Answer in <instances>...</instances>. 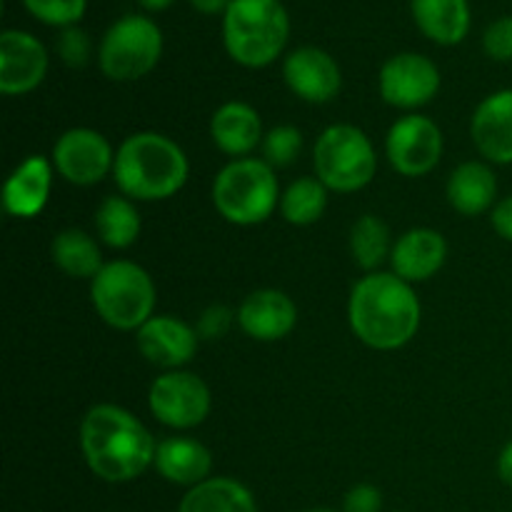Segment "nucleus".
I'll use <instances>...</instances> for the list:
<instances>
[{"label":"nucleus","mask_w":512,"mask_h":512,"mask_svg":"<svg viewBox=\"0 0 512 512\" xmlns=\"http://www.w3.org/2000/svg\"><path fill=\"white\" fill-rule=\"evenodd\" d=\"M80 450L100 480L130 483L155 463L158 443L130 410L100 403L93 405L80 423Z\"/></svg>","instance_id":"obj_1"},{"label":"nucleus","mask_w":512,"mask_h":512,"mask_svg":"<svg viewBox=\"0 0 512 512\" xmlns=\"http://www.w3.org/2000/svg\"><path fill=\"white\" fill-rule=\"evenodd\" d=\"M420 300L395 273H368L353 285L348 320L355 338L373 350H398L420 328Z\"/></svg>","instance_id":"obj_2"},{"label":"nucleus","mask_w":512,"mask_h":512,"mask_svg":"<svg viewBox=\"0 0 512 512\" xmlns=\"http://www.w3.org/2000/svg\"><path fill=\"white\" fill-rule=\"evenodd\" d=\"M190 163L173 138L155 130L133 133L115 150L113 178L120 193L130 200L173 198L188 183Z\"/></svg>","instance_id":"obj_3"},{"label":"nucleus","mask_w":512,"mask_h":512,"mask_svg":"<svg viewBox=\"0 0 512 512\" xmlns=\"http://www.w3.org/2000/svg\"><path fill=\"white\" fill-rule=\"evenodd\" d=\"M290 38L288 10L280 0H233L223 15V43L243 68L275 63Z\"/></svg>","instance_id":"obj_4"},{"label":"nucleus","mask_w":512,"mask_h":512,"mask_svg":"<svg viewBox=\"0 0 512 512\" xmlns=\"http://www.w3.org/2000/svg\"><path fill=\"white\" fill-rule=\"evenodd\" d=\"M213 205L233 225L265 223L280 208L275 168L258 158H238L225 165L213 180Z\"/></svg>","instance_id":"obj_5"},{"label":"nucleus","mask_w":512,"mask_h":512,"mask_svg":"<svg viewBox=\"0 0 512 512\" xmlns=\"http://www.w3.org/2000/svg\"><path fill=\"white\" fill-rule=\"evenodd\" d=\"M90 300L103 323L138 333L155 310V283L133 260H113L90 280Z\"/></svg>","instance_id":"obj_6"},{"label":"nucleus","mask_w":512,"mask_h":512,"mask_svg":"<svg viewBox=\"0 0 512 512\" xmlns=\"http://www.w3.org/2000/svg\"><path fill=\"white\" fill-rule=\"evenodd\" d=\"M315 178L335 193H358L378 170L373 143L360 128L338 123L325 128L313 145Z\"/></svg>","instance_id":"obj_7"},{"label":"nucleus","mask_w":512,"mask_h":512,"mask_svg":"<svg viewBox=\"0 0 512 512\" xmlns=\"http://www.w3.org/2000/svg\"><path fill=\"white\" fill-rule=\"evenodd\" d=\"M163 55V33L145 15H125L105 30L100 40L98 63L105 78L133 83L145 78Z\"/></svg>","instance_id":"obj_8"},{"label":"nucleus","mask_w":512,"mask_h":512,"mask_svg":"<svg viewBox=\"0 0 512 512\" xmlns=\"http://www.w3.org/2000/svg\"><path fill=\"white\" fill-rule=\"evenodd\" d=\"M210 388L188 370H168L153 380L148 408L158 423L173 430H190L205 423L210 413Z\"/></svg>","instance_id":"obj_9"},{"label":"nucleus","mask_w":512,"mask_h":512,"mask_svg":"<svg viewBox=\"0 0 512 512\" xmlns=\"http://www.w3.org/2000/svg\"><path fill=\"white\" fill-rule=\"evenodd\" d=\"M443 130L425 115L410 113L395 120L385 138V155L395 173L420 178L435 170L443 158Z\"/></svg>","instance_id":"obj_10"},{"label":"nucleus","mask_w":512,"mask_h":512,"mask_svg":"<svg viewBox=\"0 0 512 512\" xmlns=\"http://www.w3.org/2000/svg\"><path fill=\"white\" fill-rule=\"evenodd\" d=\"M50 160H53L55 173H60L65 183L88 188L113 173L115 150L98 130L70 128L55 140Z\"/></svg>","instance_id":"obj_11"},{"label":"nucleus","mask_w":512,"mask_h":512,"mask_svg":"<svg viewBox=\"0 0 512 512\" xmlns=\"http://www.w3.org/2000/svg\"><path fill=\"white\" fill-rule=\"evenodd\" d=\"M380 95L400 110H418L428 105L440 90V70L420 53H398L380 68Z\"/></svg>","instance_id":"obj_12"},{"label":"nucleus","mask_w":512,"mask_h":512,"mask_svg":"<svg viewBox=\"0 0 512 512\" xmlns=\"http://www.w3.org/2000/svg\"><path fill=\"white\" fill-rule=\"evenodd\" d=\"M283 78L290 93L313 105L330 103L343 88L340 65L333 55L315 45H303L285 58Z\"/></svg>","instance_id":"obj_13"},{"label":"nucleus","mask_w":512,"mask_h":512,"mask_svg":"<svg viewBox=\"0 0 512 512\" xmlns=\"http://www.w3.org/2000/svg\"><path fill=\"white\" fill-rule=\"evenodd\" d=\"M48 73V50L25 30L0 35V93L25 95L38 88Z\"/></svg>","instance_id":"obj_14"},{"label":"nucleus","mask_w":512,"mask_h":512,"mask_svg":"<svg viewBox=\"0 0 512 512\" xmlns=\"http://www.w3.org/2000/svg\"><path fill=\"white\" fill-rule=\"evenodd\" d=\"M135 338L140 353L165 370H183L195 358L200 343L198 330L175 315H153Z\"/></svg>","instance_id":"obj_15"},{"label":"nucleus","mask_w":512,"mask_h":512,"mask_svg":"<svg viewBox=\"0 0 512 512\" xmlns=\"http://www.w3.org/2000/svg\"><path fill=\"white\" fill-rule=\"evenodd\" d=\"M238 323L245 335L260 343H275L293 333L298 308L283 290L263 288L250 293L238 308Z\"/></svg>","instance_id":"obj_16"},{"label":"nucleus","mask_w":512,"mask_h":512,"mask_svg":"<svg viewBox=\"0 0 512 512\" xmlns=\"http://www.w3.org/2000/svg\"><path fill=\"white\" fill-rule=\"evenodd\" d=\"M470 135L485 160L498 165L512 163V88L490 93L475 108Z\"/></svg>","instance_id":"obj_17"},{"label":"nucleus","mask_w":512,"mask_h":512,"mask_svg":"<svg viewBox=\"0 0 512 512\" xmlns=\"http://www.w3.org/2000/svg\"><path fill=\"white\" fill-rule=\"evenodd\" d=\"M448 258V243L443 233L433 228H413L400 235L390 253V265L405 283H423L430 280Z\"/></svg>","instance_id":"obj_18"},{"label":"nucleus","mask_w":512,"mask_h":512,"mask_svg":"<svg viewBox=\"0 0 512 512\" xmlns=\"http://www.w3.org/2000/svg\"><path fill=\"white\" fill-rule=\"evenodd\" d=\"M53 160L43 155H28L18 168L10 173L3 188L5 213L13 218H35L48 205L53 188Z\"/></svg>","instance_id":"obj_19"},{"label":"nucleus","mask_w":512,"mask_h":512,"mask_svg":"<svg viewBox=\"0 0 512 512\" xmlns=\"http://www.w3.org/2000/svg\"><path fill=\"white\" fill-rule=\"evenodd\" d=\"M210 138L225 155L248 158L258 145H263V120L253 105L243 100H228L210 118Z\"/></svg>","instance_id":"obj_20"},{"label":"nucleus","mask_w":512,"mask_h":512,"mask_svg":"<svg viewBox=\"0 0 512 512\" xmlns=\"http://www.w3.org/2000/svg\"><path fill=\"white\" fill-rule=\"evenodd\" d=\"M153 468L168 483L183 485L190 490L210 478L213 455L203 443L193 438H165L155 450Z\"/></svg>","instance_id":"obj_21"},{"label":"nucleus","mask_w":512,"mask_h":512,"mask_svg":"<svg viewBox=\"0 0 512 512\" xmlns=\"http://www.w3.org/2000/svg\"><path fill=\"white\" fill-rule=\"evenodd\" d=\"M445 193H448V203L453 205L455 213L475 218V215L493 210L498 203V178L488 163L468 160L450 173Z\"/></svg>","instance_id":"obj_22"},{"label":"nucleus","mask_w":512,"mask_h":512,"mask_svg":"<svg viewBox=\"0 0 512 512\" xmlns=\"http://www.w3.org/2000/svg\"><path fill=\"white\" fill-rule=\"evenodd\" d=\"M413 20L425 38L438 45H458L470 33L468 0H413Z\"/></svg>","instance_id":"obj_23"},{"label":"nucleus","mask_w":512,"mask_h":512,"mask_svg":"<svg viewBox=\"0 0 512 512\" xmlns=\"http://www.w3.org/2000/svg\"><path fill=\"white\" fill-rule=\"evenodd\" d=\"M178 512H258V503L238 480L208 478L185 493Z\"/></svg>","instance_id":"obj_24"},{"label":"nucleus","mask_w":512,"mask_h":512,"mask_svg":"<svg viewBox=\"0 0 512 512\" xmlns=\"http://www.w3.org/2000/svg\"><path fill=\"white\" fill-rule=\"evenodd\" d=\"M50 255H53V263L58 265L68 278L78 280H93L105 265L103 250H100L98 240L75 228L63 230V233L55 235L53 245H50Z\"/></svg>","instance_id":"obj_25"},{"label":"nucleus","mask_w":512,"mask_h":512,"mask_svg":"<svg viewBox=\"0 0 512 512\" xmlns=\"http://www.w3.org/2000/svg\"><path fill=\"white\" fill-rule=\"evenodd\" d=\"M95 228L108 248L125 250L138 240L143 223L133 200L125 195H108L95 213Z\"/></svg>","instance_id":"obj_26"},{"label":"nucleus","mask_w":512,"mask_h":512,"mask_svg":"<svg viewBox=\"0 0 512 512\" xmlns=\"http://www.w3.org/2000/svg\"><path fill=\"white\" fill-rule=\"evenodd\" d=\"M395 240L390 238V228L378 215H360L350 228V255L355 265L368 273H378L380 265L390 260Z\"/></svg>","instance_id":"obj_27"},{"label":"nucleus","mask_w":512,"mask_h":512,"mask_svg":"<svg viewBox=\"0 0 512 512\" xmlns=\"http://www.w3.org/2000/svg\"><path fill=\"white\" fill-rule=\"evenodd\" d=\"M328 208V188L315 175L293 180L280 195V213L290 225H313L323 218Z\"/></svg>","instance_id":"obj_28"},{"label":"nucleus","mask_w":512,"mask_h":512,"mask_svg":"<svg viewBox=\"0 0 512 512\" xmlns=\"http://www.w3.org/2000/svg\"><path fill=\"white\" fill-rule=\"evenodd\" d=\"M303 148V133L295 125H275L263 138V155L270 168H288Z\"/></svg>","instance_id":"obj_29"},{"label":"nucleus","mask_w":512,"mask_h":512,"mask_svg":"<svg viewBox=\"0 0 512 512\" xmlns=\"http://www.w3.org/2000/svg\"><path fill=\"white\" fill-rule=\"evenodd\" d=\"M23 5L35 20L63 30L78 25L88 8V0H23Z\"/></svg>","instance_id":"obj_30"},{"label":"nucleus","mask_w":512,"mask_h":512,"mask_svg":"<svg viewBox=\"0 0 512 512\" xmlns=\"http://www.w3.org/2000/svg\"><path fill=\"white\" fill-rule=\"evenodd\" d=\"M55 50H58L60 60L70 68H85L93 55V43H90L88 33L80 30L78 25H70V28L60 30L58 40H55Z\"/></svg>","instance_id":"obj_31"},{"label":"nucleus","mask_w":512,"mask_h":512,"mask_svg":"<svg viewBox=\"0 0 512 512\" xmlns=\"http://www.w3.org/2000/svg\"><path fill=\"white\" fill-rule=\"evenodd\" d=\"M483 50L498 63L512 60V15L493 20L483 33Z\"/></svg>","instance_id":"obj_32"},{"label":"nucleus","mask_w":512,"mask_h":512,"mask_svg":"<svg viewBox=\"0 0 512 512\" xmlns=\"http://www.w3.org/2000/svg\"><path fill=\"white\" fill-rule=\"evenodd\" d=\"M233 318H238V315H233V310H230L228 305H208V308L200 313L195 330H198L200 340H220L228 335Z\"/></svg>","instance_id":"obj_33"},{"label":"nucleus","mask_w":512,"mask_h":512,"mask_svg":"<svg viewBox=\"0 0 512 512\" xmlns=\"http://www.w3.org/2000/svg\"><path fill=\"white\" fill-rule=\"evenodd\" d=\"M383 510V493L375 485L360 483L345 493L343 512H380Z\"/></svg>","instance_id":"obj_34"},{"label":"nucleus","mask_w":512,"mask_h":512,"mask_svg":"<svg viewBox=\"0 0 512 512\" xmlns=\"http://www.w3.org/2000/svg\"><path fill=\"white\" fill-rule=\"evenodd\" d=\"M490 223L500 238L512 243V195L495 203V208L490 210Z\"/></svg>","instance_id":"obj_35"},{"label":"nucleus","mask_w":512,"mask_h":512,"mask_svg":"<svg viewBox=\"0 0 512 512\" xmlns=\"http://www.w3.org/2000/svg\"><path fill=\"white\" fill-rule=\"evenodd\" d=\"M230 3H233V0H190V5L203 15H220V13L225 15V10L230 8Z\"/></svg>","instance_id":"obj_36"},{"label":"nucleus","mask_w":512,"mask_h":512,"mask_svg":"<svg viewBox=\"0 0 512 512\" xmlns=\"http://www.w3.org/2000/svg\"><path fill=\"white\" fill-rule=\"evenodd\" d=\"M498 475L505 485L512 488V440L500 450V458H498Z\"/></svg>","instance_id":"obj_37"},{"label":"nucleus","mask_w":512,"mask_h":512,"mask_svg":"<svg viewBox=\"0 0 512 512\" xmlns=\"http://www.w3.org/2000/svg\"><path fill=\"white\" fill-rule=\"evenodd\" d=\"M140 5H143L145 10H150V13H160V10L170 8V5L175 3V0H138Z\"/></svg>","instance_id":"obj_38"},{"label":"nucleus","mask_w":512,"mask_h":512,"mask_svg":"<svg viewBox=\"0 0 512 512\" xmlns=\"http://www.w3.org/2000/svg\"><path fill=\"white\" fill-rule=\"evenodd\" d=\"M305 512H343V510H333V508H313V510H305Z\"/></svg>","instance_id":"obj_39"}]
</instances>
